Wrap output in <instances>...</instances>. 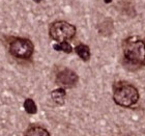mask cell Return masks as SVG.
Instances as JSON below:
<instances>
[{"label":"cell","instance_id":"10","mask_svg":"<svg viewBox=\"0 0 145 136\" xmlns=\"http://www.w3.org/2000/svg\"><path fill=\"white\" fill-rule=\"evenodd\" d=\"M24 108H25V110H26V112L29 113V114H35L36 112H37L36 104L34 103V101L31 100V99H27V100H25Z\"/></svg>","mask_w":145,"mask_h":136},{"label":"cell","instance_id":"8","mask_svg":"<svg viewBox=\"0 0 145 136\" xmlns=\"http://www.w3.org/2000/svg\"><path fill=\"white\" fill-rule=\"evenodd\" d=\"M25 136H51V135L48 132V130H46L45 128L34 126V127L29 128L26 131Z\"/></svg>","mask_w":145,"mask_h":136},{"label":"cell","instance_id":"12","mask_svg":"<svg viewBox=\"0 0 145 136\" xmlns=\"http://www.w3.org/2000/svg\"><path fill=\"white\" fill-rule=\"evenodd\" d=\"M106 3H110V2H112V0H104Z\"/></svg>","mask_w":145,"mask_h":136},{"label":"cell","instance_id":"11","mask_svg":"<svg viewBox=\"0 0 145 136\" xmlns=\"http://www.w3.org/2000/svg\"><path fill=\"white\" fill-rule=\"evenodd\" d=\"M34 2H36V3H39V2H42V0H33Z\"/></svg>","mask_w":145,"mask_h":136},{"label":"cell","instance_id":"4","mask_svg":"<svg viewBox=\"0 0 145 136\" xmlns=\"http://www.w3.org/2000/svg\"><path fill=\"white\" fill-rule=\"evenodd\" d=\"M34 51V46L30 39L17 37L9 43V52L16 58L29 59Z\"/></svg>","mask_w":145,"mask_h":136},{"label":"cell","instance_id":"1","mask_svg":"<svg viewBox=\"0 0 145 136\" xmlns=\"http://www.w3.org/2000/svg\"><path fill=\"white\" fill-rule=\"evenodd\" d=\"M139 91L134 85L127 83L118 84L113 93V100L119 106L131 107L139 101Z\"/></svg>","mask_w":145,"mask_h":136},{"label":"cell","instance_id":"3","mask_svg":"<svg viewBox=\"0 0 145 136\" xmlns=\"http://www.w3.org/2000/svg\"><path fill=\"white\" fill-rule=\"evenodd\" d=\"M76 27L67 21H56L52 23L49 28V35L56 42H67L76 35Z\"/></svg>","mask_w":145,"mask_h":136},{"label":"cell","instance_id":"2","mask_svg":"<svg viewBox=\"0 0 145 136\" xmlns=\"http://www.w3.org/2000/svg\"><path fill=\"white\" fill-rule=\"evenodd\" d=\"M123 54L127 61L141 64L145 61V43L138 37H130L123 44Z\"/></svg>","mask_w":145,"mask_h":136},{"label":"cell","instance_id":"6","mask_svg":"<svg viewBox=\"0 0 145 136\" xmlns=\"http://www.w3.org/2000/svg\"><path fill=\"white\" fill-rule=\"evenodd\" d=\"M65 97H67V93L63 88H58V89H55L51 93L52 100L57 105H63L65 102Z\"/></svg>","mask_w":145,"mask_h":136},{"label":"cell","instance_id":"9","mask_svg":"<svg viewBox=\"0 0 145 136\" xmlns=\"http://www.w3.org/2000/svg\"><path fill=\"white\" fill-rule=\"evenodd\" d=\"M53 48L56 51H62L64 53H71L72 51V46L70 45V43L67 42H61V43H58V44H54Z\"/></svg>","mask_w":145,"mask_h":136},{"label":"cell","instance_id":"5","mask_svg":"<svg viewBox=\"0 0 145 136\" xmlns=\"http://www.w3.org/2000/svg\"><path fill=\"white\" fill-rule=\"evenodd\" d=\"M79 77L72 70L64 69L58 73L56 76V82L62 87H74L78 83Z\"/></svg>","mask_w":145,"mask_h":136},{"label":"cell","instance_id":"7","mask_svg":"<svg viewBox=\"0 0 145 136\" xmlns=\"http://www.w3.org/2000/svg\"><path fill=\"white\" fill-rule=\"evenodd\" d=\"M75 51L82 60H84V61L89 60L91 54H90V49H89L88 46L83 45V44H80V45H78L75 48Z\"/></svg>","mask_w":145,"mask_h":136}]
</instances>
